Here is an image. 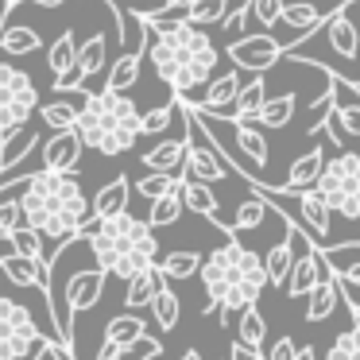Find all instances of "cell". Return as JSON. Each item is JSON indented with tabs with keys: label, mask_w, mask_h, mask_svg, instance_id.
Listing matches in <instances>:
<instances>
[{
	"label": "cell",
	"mask_w": 360,
	"mask_h": 360,
	"mask_svg": "<svg viewBox=\"0 0 360 360\" xmlns=\"http://www.w3.org/2000/svg\"><path fill=\"white\" fill-rule=\"evenodd\" d=\"M143 16V51L151 58V70L159 82L171 86L174 97H190L198 86L213 78L221 63V51L198 24L182 16V8H136Z\"/></svg>",
	"instance_id": "obj_1"
},
{
	"label": "cell",
	"mask_w": 360,
	"mask_h": 360,
	"mask_svg": "<svg viewBox=\"0 0 360 360\" xmlns=\"http://www.w3.org/2000/svg\"><path fill=\"white\" fill-rule=\"evenodd\" d=\"M24 225H32L43 240L63 244L78 236L82 221L89 217V194L82 190L78 171H32L20 186Z\"/></svg>",
	"instance_id": "obj_2"
},
{
	"label": "cell",
	"mask_w": 360,
	"mask_h": 360,
	"mask_svg": "<svg viewBox=\"0 0 360 360\" xmlns=\"http://www.w3.org/2000/svg\"><path fill=\"white\" fill-rule=\"evenodd\" d=\"M74 128L82 132V143L97 155H124L136 148L140 140V109L128 94L117 89H101V94H89L86 105L78 109Z\"/></svg>",
	"instance_id": "obj_3"
},
{
	"label": "cell",
	"mask_w": 360,
	"mask_h": 360,
	"mask_svg": "<svg viewBox=\"0 0 360 360\" xmlns=\"http://www.w3.org/2000/svg\"><path fill=\"white\" fill-rule=\"evenodd\" d=\"M198 275H202V287L205 295H210V306H205V314L217 310L221 295H225L233 283L240 279H256L267 287V275H264V256H256L252 248H244L240 240H236V233L229 236L221 248H213L210 256H202V267H198Z\"/></svg>",
	"instance_id": "obj_4"
},
{
	"label": "cell",
	"mask_w": 360,
	"mask_h": 360,
	"mask_svg": "<svg viewBox=\"0 0 360 360\" xmlns=\"http://www.w3.org/2000/svg\"><path fill=\"white\" fill-rule=\"evenodd\" d=\"M86 248L89 256H94V264L101 267V271H109V264L120 256V252H148V256L159 259V240H155V229L148 225V221L132 217V213H112V217H101V225H97L94 236H86Z\"/></svg>",
	"instance_id": "obj_5"
},
{
	"label": "cell",
	"mask_w": 360,
	"mask_h": 360,
	"mask_svg": "<svg viewBox=\"0 0 360 360\" xmlns=\"http://www.w3.org/2000/svg\"><path fill=\"white\" fill-rule=\"evenodd\" d=\"M314 190L326 198V205L341 217H360V155L356 151H337L321 163V174L314 179Z\"/></svg>",
	"instance_id": "obj_6"
},
{
	"label": "cell",
	"mask_w": 360,
	"mask_h": 360,
	"mask_svg": "<svg viewBox=\"0 0 360 360\" xmlns=\"http://www.w3.org/2000/svg\"><path fill=\"white\" fill-rule=\"evenodd\" d=\"M39 337L43 333L32 310H24L12 298H0V360H27Z\"/></svg>",
	"instance_id": "obj_7"
},
{
	"label": "cell",
	"mask_w": 360,
	"mask_h": 360,
	"mask_svg": "<svg viewBox=\"0 0 360 360\" xmlns=\"http://www.w3.org/2000/svg\"><path fill=\"white\" fill-rule=\"evenodd\" d=\"M225 55L233 58L240 70L264 74V70H271L279 58H287V51H283V39H275V35H267V32H256V35H233Z\"/></svg>",
	"instance_id": "obj_8"
},
{
	"label": "cell",
	"mask_w": 360,
	"mask_h": 360,
	"mask_svg": "<svg viewBox=\"0 0 360 360\" xmlns=\"http://www.w3.org/2000/svg\"><path fill=\"white\" fill-rule=\"evenodd\" d=\"M290 198H295V225L302 229V233H310V240L318 244V248H326L329 240V229H333V210L326 205V198L318 194L314 186H302V190H290Z\"/></svg>",
	"instance_id": "obj_9"
},
{
	"label": "cell",
	"mask_w": 360,
	"mask_h": 360,
	"mask_svg": "<svg viewBox=\"0 0 360 360\" xmlns=\"http://www.w3.org/2000/svg\"><path fill=\"white\" fill-rule=\"evenodd\" d=\"M82 155H86V143H82L78 128H55L47 143H43V167L47 171H78Z\"/></svg>",
	"instance_id": "obj_10"
},
{
	"label": "cell",
	"mask_w": 360,
	"mask_h": 360,
	"mask_svg": "<svg viewBox=\"0 0 360 360\" xmlns=\"http://www.w3.org/2000/svg\"><path fill=\"white\" fill-rule=\"evenodd\" d=\"M349 8H352V0H345L337 12H329L326 20H321V27L318 32H326V39H329V47L337 51L341 58H356L360 55V32H356V24H352V16H349Z\"/></svg>",
	"instance_id": "obj_11"
},
{
	"label": "cell",
	"mask_w": 360,
	"mask_h": 360,
	"mask_svg": "<svg viewBox=\"0 0 360 360\" xmlns=\"http://www.w3.org/2000/svg\"><path fill=\"white\" fill-rule=\"evenodd\" d=\"M236 89H240V74H236V70H225L221 78H210V82H205L202 101H186V97H182V101L194 105L198 112H210V117L229 120V117H233V97H236Z\"/></svg>",
	"instance_id": "obj_12"
},
{
	"label": "cell",
	"mask_w": 360,
	"mask_h": 360,
	"mask_svg": "<svg viewBox=\"0 0 360 360\" xmlns=\"http://www.w3.org/2000/svg\"><path fill=\"white\" fill-rule=\"evenodd\" d=\"M179 198H182V210L198 213V217H210L225 236L236 233V229L221 225V202H217V194L210 190V182H198V179H186V174H179Z\"/></svg>",
	"instance_id": "obj_13"
},
{
	"label": "cell",
	"mask_w": 360,
	"mask_h": 360,
	"mask_svg": "<svg viewBox=\"0 0 360 360\" xmlns=\"http://www.w3.org/2000/svg\"><path fill=\"white\" fill-rule=\"evenodd\" d=\"M143 39H148V32H143ZM143 39H132L128 35H120V43H128L124 51H120V58L109 66V74H105V89H117V94H128V89L140 82V63H143Z\"/></svg>",
	"instance_id": "obj_14"
},
{
	"label": "cell",
	"mask_w": 360,
	"mask_h": 360,
	"mask_svg": "<svg viewBox=\"0 0 360 360\" xmlns=\"http://www.w3.org/2000/svg\"><path fill=\"white\" fill-rule=\"evenodd\" d=\"M0 271L8 275L16 287L43 290V295H47V264H39V259L20 256V252H8V256H0Z\"/></svg>",
	"instance_id": "obj_15"
},
{
	"label": "cell",
	"mask_w": 360,
	"mask_h": 360,
	"mask_svg": "<svg viewBox=\"0 0 360 360\" xmlns=\"http://www.w3.org/2000/svg\"><path fill=\"white\" fill-rule=\"evenodd\" d=\"M321 20H326V12H321L318 4H310V0H295V4H287V0H283L279 24H287L290 32L298 35V39H295V47H298L302 39H310L314 32H318V27H321Z\"/></svg>",
	"instance_id": "obj_16"
},
{
	"label": "cell",
	"mask_w": 360,
	"mask_h": 360,
	"mask_svg": "<svg viewBox=\"0 0 360 360\" xmlns=\"http://www.w3.org/2000/svg\"><path fill=\"white\" fill-rule=\"evenodd\" d=\"M318 283V244H310V248L295 252V264H290L287 279H283V287H287L290 298H306V290Z\"/></svg>",
	"instance_id": "obj_17"
},
{
	"label": "cell",
	"mask_w": 360,
	"mask_h": 360,
	"mask_svg": "<svg viewBox=\"0 0 360 360\" xmlns=\"http://www.w3.org/2000/svg\"><path fill=\"white\" fill-rule=\"evenodd\" d=\"M337 298H341V279L337 275H321L306 290V321H326L337 310Z\"/></svg>",
	"instance_id": "obj_18"
},
{
	"label": "cell",
	"mask_w": 360,
	"mask_h": 360,
	"mask_svg": "<svg viewBox=\"0 0 360 360\" xmlns=\"http://www.w3.org/2000/svg\"><path fill=\"white\" fill-rule=\"evenodd\" d=\"M229 124H233V136H236V148H240V155L248 159L252 167H267L271 148H267L264 128L252 124V120H229Z\"/></svg>",
	"instance_id": "obj_19"
},
{
	"label": "cell",
	"mask_w": 360,
	"mask_h": 360,
	"mask_svg": "<svg viewBox=\"0 0 360 360\" xmlns=\"http://www.w3.org/2000/svg\"><path fill=\"white\" fill-rule=\"evenodd\" d=\"M163 275H159V267L151 264V267H143V271H136L132 279H124V310H136L140 314L143 306L155 298V290L163 287Z\"/></svg>",
	"instance_id": "obj_20"
},
{
	"label": "cell",
	"mask_w": 360,
	"mask_h": 360,
	"mask_svg": "<svg viewBox=\"0 0 360 360\" xmlns=\"http://www.w3.org/2000/svg\"><path fill=\"white\" fill-rule=\"evenodd\" d=\"M128 198H132V186H128L124 174H117L112 182H105L94 198H89V213L97 217H112V213H124L128 210Z\"/></svg>",
	"instance_id": "obj_21"
},
{
	"label": "cell",
	"mask_w": 360,
	"mask_h": 360,
	"mask_svg": "<svg viewBox=\"0 0 360 360\" xmlns=\"http://www.w3.org/2000/svg\"><path fill=\"white\" fill-rule=\"evenodd\" d=\"M86 89H74V101H43V105H35V117L43 120V124L55 132V128H70L74 120H78V109L86 105Z\"/></svg>",
	"instance_id": "obj_22"
},
{
	"label": "cell",
	"mask_w": 360,
	"mask_h": 360,
	"mask_svg": "<svg viewBox=\"0 0 360 360\" xmlns=\"http://www.w3.org/2000/svg\"><path fill=\"white\" fill-rule=\"evenodd\" d=\"M43 47L39 32L24 24H4L0 27V55L4 58H20V55H35Z\"/></svg>",
	"instance_id": "obj_23"
},
{
	"label": "cell",
	"mask_w": 360,
	"mask_h": 360,
	"mask_svg": "<svg viewBox=\"0 0 360 360\" xmlns=\"http://www.w3.org/2000/svg\"><path fill=\"white\" fill-rule=\"evenodd\" d=\"M39 148V132L35 128H16L12 136H4L0 140V171H8V167H16V163H24L32 151Z\"/></svg>",
	"instance_id": "obj_24"
},
{
	"label": "cell",
	"mask_w": 360,
	"mask_h": 360,
	"mask_svg": "<svg viewBox=\"0 0 360 360\" xmlns=\"http://www.w3.org/2000/svg\"><path fill=\"white\" fill-rule=\"evenodd\" d=\"M182 155H186V136L182 140H163L151 151H143V167L163 174H182Z\"/></svg>",
	"instance_id": "obj_25"
},
{
	"label": "cell",
	"mask_w": 360,
	"mask_h": 360,
	"mask_svg": "<svg viewBox=\"0 0 360 360\" xmlns=\"http://www.w3.org/2000/svg\"><path fill=\"white\" fill-rule=\"evenodd\" d=\"M295 109H298V97L295 94H279V97H267L252 120H256L259 128H287L290 120H295Z\"/></svg>",
	"instance_id": "obj_26"
},
{
	"label": "cell",
	"mask_w": 360,
	"mask_h": 360,
	"mask_svg": "<svg viewBox=\"0 0 360 360\" xmlns=\"http://www.w3.org/2000/svg\"><path fill=\"white\" fill-rule=\"evenodd\" d=\"M321 163H326V151L321 148H310V151H302V155L290 163V171H287V182L283 186L287 190H302V186H314V179L321 174Z\"/></svg>",
	"instance_id": "obj_27"
},
{
	"label": "cell",
	"mask_w": 360,
	"mask_h": 360,
	"mask_svg": "<svg viewBox=\"0 0 360 360\" xmlns=\"http://www.w3.org/2000/svg\"><path fill=\"white\" fill-rule=\"evenodd\" d=\"M264 101H267V78H264V74H256L248 86L236 89V97H233V117H229V120H252Z\"/></svg>",
	"instance_id": "obj_28"
},
{
	"label": "cell",
	"mask_w": 360,
	"mask_h": 360,
	"mask_svg": "<svg viewBox=\"0 0 360 360\" xmlns=\"http://www.w3.org/2000/svg\"><path fill=\"white\" fill-rule=\"evenodd\" d=\"M259 295H264V283H256V279H240V283H233V287L221 295V302H217V310L225 314L221 321H229V314H240L244 306H252V302H259Z\"/></svg>",
	"instance_id": "obj_29"
},
{
	"label": "cell",
	"mask_w": 360,
	"mask_h": 360,
	"mask_svg": "<svg viewBox=\"0 0 360 360\" xmlns=\"http://www.w3.org/2000/svg\"><path fill=\"white\" fill-rule=\"evenodd\" d=\"M148 310H151V318H155V326L167 329V333H171V329L179 326V318H182V302H179V295H174L167 283L155 290V298L148 302Z\"/></svg>",
	"instance_id": "obj_30"
},
{
	"label": "cell",
	"mask_w": 360,
	"mask_h": 360,
	"mask_svg": "<svg viewBox=\"0 0 360 360\" xmlns=\"http://www.w3.org/2000/svg\"><path fill=\"white\" fill-rule=\"evenodd\" d=\"M155 267H159V275H163V279H190V275H198V267H202V256H198V252L179 248V252L159 256Z\"/></svg>",
	"instance_id": "obj_31"
},
{
	"label": "cell",
	"mask_w": 360,
	"mask_h": 360,
	"mask_svg": "<svg viewBox=\"0 0 360 360\" xmlns=\"http://www.w3.org/2000/svg\"><path fill=\"white\" fill-rule=\"evenodd\" d=\"M236 341L252 345V349H264V341H267V321H264V314H259L256 302L244 306L240 318H236Z\"/></svg>",
	"instance_id": "obj_32"
},
{
	"label": "cell",
	"mask_w": 360,
	"mask_h": 360,
	"mask_svg": "<svg viewBox=\"0 0 360 360\" xmlns=\"http://www.w3.org/2000/svg\"><path fill=\"white\" fill-rule=\"evenodd\" d=\"M24 94H39L35 82H32V74L20 70V66H12V63H0V105L12 101V97H24Z\"/></svg>",
	"instance_id": "obj_33"
},
{
	"label": "cell",
	"mask_w": 360,
	"mask_h": 360,
	"mask_svg": "<svg viewBox=\"0 0 360 360\" xmlns=\"http://www.w3.org/2000/svg\"><path fill=\"white\" fill-rule=\"evenodd\" d=\"M290 264H295V244L283 236V240L271 244V248H267V256H264V275H267V283L283 287V279H287Z\"/></svg>",
	"instance_id": "obj_34"
},
{
	"label": "cell",
	"mask_w": 360,
	"mask_h": 360,
	"mask_svg": "<svg viewBox=\"0 0 360 360\" xmlns=\"http://www.w3.org/2000/svg\"><path fill=\"white\" fill-rule=\"evenodd\" d=\"M179 217H182L179 186L167 190V194H159V198H151V213H148V225H151V229H171Z\"/></svg>",
	"instance_id": "obj_35"
},
{
	"label": "cell",
	"mask_w": 360,
	"mask_h": 360,
	"mask_svg": "<svg viewBox=\"0 0 360 360\" xmlns=\"http://www.w3.org/2000/svg\"><path fill=\"white\" fill-rule=\"evenodd\" d=\"M140 333H148L143 329V318H136V310H124V314H117V318H109V326H105V341L109 345H128L132 337H140Z\"/></svg>",
	"instance_id": "obj_36"
},
{
	"label": "cell",
	"mask_w": 360,
	"mask_h": 360,
	"mask_svg": "<svg viewBox=\"0 0 360 360\" xmlns=\"http://www.w3.org/2000/svg\"><path fill=\"white\" fill-rule=\"evenodd\" d=\"M4 240L12 244V252H20V256H32V259H39V264H47V252H43V236L35 233L32 225H16Z\"/></svg>",
	"instance_id": "obj_37"
},
{
	"label": "cell",
	"mask_w": 360,
	"mask_h": 360,
	"mask_svg": "<svg viewBox=\"0 0 360 360\" xmlns=\"http://www.w3.org/2000/svg\"><path fill=\"white\" fill-rule=\"evenodd\" d=\"M74 55H78V43H74V32H63L55 39V47L47 51V66L55 70V78L74 70Z\"/></svg>",
	"instance_id": "obj_38"
},
{
	"label": "cell",
	"mask_w": 360,
	"mask_h": 360,
	"mask_svg": "<svg viewBox=\"0 0 360 360\" xmlns=\"http://www.w3.org/2000/svg\"><path fill=\"white\" fill-rule=\"evenodd\" d=\"M225 12H229V0H190L186 8H182V16H186L190 24L205 27V24H221Z\"/></svg>",
	"instance_id": "obj_39"
},
{
	"label": "cell",
	"mask_w": 360,
	"mask_h": 360,
	"mask_svg": "<svg viewBox=\"0 0 360 360\" xmlns=\"http://www.w3.org/2000/svg\"><path fill=\"white\" fill-rule=\"evenodd\" d=\"M267 213H271V205L264 202V198H248V202L236 205V217H233V229L236 233H248V229H259L267 221Z\"/></svg>",
	"instance_id": "obj_40"
},
{
	"label": "cell",
	"mask_w": 360,
	"mask_h": 360,
	"mask_svg": "<svg viewBox=\"0 0 360 360\" xmlns=\"http://www.w3.org/2000/svg\"><path fill=\"white\" fill-rule=\"evenodd\" d=\"M326 360H360V318H352V329L333 337Z\"/></svg>",
	"instance_id": "obj_41"
},
{
	"label": "cell",
	"mask_w": 360,
	"mask_h": 360,
	"mask_svg": "<svg viewBox=\"0 0 360 360\" xmlns=\"http://www.w3.org/2000/svg\"><path fill=\"white\" fill-rule=\"evenodd\" d=\"M151 264H155V256H148V252L132 248V252H120V256L109 264V271H105V275H117V279H132L136 271H143V267H151Z\"/></svg>",
	"instance_id": "obj_42"
},
{
	"label": "cell",
	"mask_w": 360,
	"mask_h": 360,
	"mask_svg": "<svg viewBox=\"0 0 360 360\" xmlns=\"http://www.w3.org/2000/svg\"><path fill=\"white\" fill-rule=\"evenodd\" d=\"M329 78V86H326V94L318 97V101L310 105V112H306V136H314V132H321V124H326V117H329V109H333V101H337V86H333V74H326Z\"/></svg>",
	"instance_id": "obj_43"
},
{
	"label": "cell",
	"mask_w": 360,
	"mask_h": 360,
	"mask_svg": "<svg viewBox=\"0 0 360 360\" xmlns=\"http://www.w3.org/2000/svg\"><path fill=\"white\" fill-rule=\"evenodd\" d=\"M174 109H179V97H174V101H167V105H155V109H148V112H140V136H159V132H167Z\"/></svg>",
	"instance_id": "obj_44"
},
{
	"label": "cell",
	"mask_w": 360,
	"mask_h": 360,
	"mask_svg": "<svg viewBox=\"0 0 360 360\" xmlns=\"http://www.w3.org/2000/svg\"><path fill=\"white\" fill-rule=\"evenodd\" d=\"M159 352H163V345H159V337H151V333H140V337H132L128 345H120V349H117V356H120V360H155Z\"/></svg>",
	"instance_id": "obj_45"
},
{
	"label": "cell",
	"mask_w": 360,
	"mask_h": 360,
	"mask_svg": "<svg viewBox=\"0 0 360 360\" xmlns=\"http://www.w3.org/2000/svg\"><path fill=\"white\" fill-rule=\"evenodd\" d=\"M174 186H179V174H163V171H151L148 179H140V182H136V194H140V198H148V202H151V198L167 194V190H174Z\"/></svg>",
	"instance_id": "obj_46"
},
{
	"label": "cell",
	"mask_w": 360,
	"mask_h": 360,
	"mask_svg": "<svg viewBox=\"0 0 360 360\" xmlns=\"http://www.w3.org/2000/svg\"><path fill=\"white\" fill-rule=\"evenodd\" d=\"M66 356H74V352L66 349L63 341H47V337H39V341H35V349H32V356H27V360H66Z\"/></svg>",
	"instance_id": "obj_47"
},
{
	"label": "cell",
	"mask_w": 360,
	"mask_h": 360,
	"mask_svg": "<svg viewBox=\"0 0 360 360\" xmlns=\"http://www.w3.org/2000/svg\"><path fill=\"white\" fill-rule=\"evenodd\" d=\"M295 352H298V345L290 341V337H279V341L264 352V360H295Z\"/></svg>",
	"instance_id": "obj_48"
},
{
	"label": "cell",
	"mask_w": 360,
	"mask_h": 360,
	"mask_svg": "<svg viewBox=\"0 0 360 360\" xmlns=\"http://www.w3.org/2000/svg\"><path fill=\"white\" fill-rule=\"evenodd\" d=\"M229 360H264V352L252 349V345H244V341H236L233 349H229Z\"/></svg>",
	"instance_id": "obj_49"
},
{
	"label": "cell",
	"mask_w": 360,
	"mask_h": 360,
	"mask_svg": "<svg viewBox=\"0 0 360 360\" xmlns=\"http://www.w3.org/2000/svg\"><path fill=\"white\" fill-rule=\"evenodd\" d=\"M337 279H341V283H349V287H360V259H356V264L337 267Z\"/></svg>",
	"instance_id": "obj_50"
},
{
	"label": "cell",
	"mask_w": 360,
	"mask_h": 360,
	"mask_svg": "<svg viewBox=\"0 0 360 360\" xmlns=\"http://www.w3.org/2000/svg\"><path fill=\"white\" fill-rule=\"evenodd\" d=\"M349 248H356V252H360V240H341V244H326V248H321V252H326V256H333V252H349Z\"/></svg>",
	"instance_id": "obj_51"
},
{
	"label": "cell",
	"mask_w": 360,
	"mask_h": 360,
	"mask_svg": "<svg viewBox=\"0 0 360 360\" xmlns=\"http://www.w3.org/2000/svg\"><path fill=\"white\" fill-rule=\"evenodd\" d=\"M20 4H24V0H16V8H20ZM27 4H35V8H63L66 0H27ZM16 8H12V12H16Z\"/></svg>",
	"instance_id": "obj_52"
},
{
	"label": "cell",
	"mask_w": 360,
	"mask_h": 360,
	"mask_svg": "<svg viewBox=\"0 0 360 360\" xmlns=\"http://www.w3.org/2000/svg\"><path fill=\"white\" fill-rule=\"evenodd\" d=\"M295 360H318V352H314L310 345H306V349H298V352H295Z\"/></svg>",
	"instance_id": "obj_53"
},
{
	"label": "cell",
	"mask_w": 360,
	"mask_h": 360,
	"mask_svg": "<svg viewBox=\"0 0 360 360\" xmlns=\"http://www.w3.org/2000/svg\"><path fill=\"white\" fill-rule=\"evenodd\" d=\"M179 360H202V352H198V349H186V352H182Z\"/></svg>",
	"instance_id": "obj_54"
},
{
	"label": "cell",
	"mask_w": 360,
	"mask_h": 360,
	"mask_svg": "<svg viewBox=\"0 0 360 360\" xmlns=\"http://www.w3.org/2000/svg\"><path fill=\"white\" fill-rule=\"evenodd\" d=\"M190 0H167V8H186Z\"/></svg>",
	"instance_id": "obj_55"
},
{
	"label": "cell",
	"mask_w": 360,
	"mask_h": 360,
	"mask_svg": "<svg viewBox=\"0 0 360 360\" xmlns=\"http://www.w3.org/2000/svg\"><path fill=\"white\" fill-rule=\"evenodd\" d=\"M0 8H4V12H12V8H16V0H0Z\"/></svg>",
	"instance_id": "obj_56"
}]
</instances>
